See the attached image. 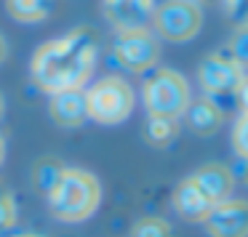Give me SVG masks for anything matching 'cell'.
Instances as JSON below:
<instances>
[{
	"mask_svg": "<svg viewBox=\"0 0 248 237\" xmlns=\"http://www.w3.org/2000/svg\"><path fill=\"white\" fill-rule=\"evenodd\" d=\"M16 224V200L8 189L0 187V235H6Z\"/></svg>",
	"mask_w": 248,
	"mask_h": 237,
	"instance_id": "20",
	"label": "cell"
},
{
	"mask_svg": "<svg viewBox=\"0 0 248 237\" xmlns=\"http://www.w3.org/2000/svg\"><path fill=\"white\" fill-rule=\"evenodd\" d=\"M96 64V35L78 27L62 38L46 40L30 61L35 86L48 96L62 91H83Z\"/></svg>",
	"mask_w": 248,
	"mask_h": 237,
	"instance_id": "1",
	"label": "cell"
},
{
	"mask_svg": "<svg viewBox=\"0 0 248 237\" xmlns=\"http://www.w3.org/2000/svg\"><path fill=\"white\" fill-rule=\"evenodd\" d=\"M182 118L187 120L189 131H195L198 136H211L224 123V109L219 104H214L211 99H198V102H189Z\"/></svg>",
	"mask_w": 248,
	"mask_h": 237,
	"instance_id": "13",
	"label": "cell"
},
{
	"mask_svg": "<svg viewBox=\"0 0 248 237\" xmlns=\"http://www.w3.org/2000/svg\"><path fill=\"white\" fill-rule=\"evenodd\" d=\"M54 0H6V11L14 22L38 24L51 16Z\"/></svg>",
	"mask_w": 248,
	"mask_h": 237,
	"instance_id": "14",
	"label": "cell"
},
{
	"mask_svg": "<svg viewBox=\"0 0 248 237\" xmlns=\"http://www.w3.org/2000/svg\"><path fill=\"white\" fill-rule=\"evenodd\" d=\"M3 160H6V139L0 133V165H3Z\"/></svg>",
	"mask_w": 248,
	"mask_h": 237,
	"instance_id": "24",
	"label": "cell"
},
{
	"mask_svg": "<svg viewBox=\"0 0 248 237\" xmlns=\"http://www.w3.org/2000/svg\"><path fill=\"white\" fill-rule=\"evenodd\" d=\"M131 237H171V226L160 216H144L134 224Z\"/></svg>",
	"mask_w": 248,
	"mask_h": 237,
	"instance_id": "17",
	"label": "cell"
},
{
	"mask_svg": "<svg viewBox=\"0 0 248 237\" xmlns=\"http://www.w3.org/2000/svg\"><path fill=\"white\" fill-rule=\"evenodd\" d=\"M11 237H43V235H35V232H22V235H11Z\"/></svg>",
	"mask_w": 248,
	"mask_h": 237,
	"instance_id": "25",
	"label": "cell"
},
{
	"mask_svg": "<svg viewBox=\"0 0 248 237\" xmlns=\"http://www.w3.org/2000/svg\"><path fill=\"white\" fill-rule=\"evenodd\" d=\"M112 54L120 67L131 72H147L160 59V43L152 30H134V32H115Z\"/></svg>",
	"mask_w": 248,
	"mask_h": 237,
	"instance_id": "7",
	"label": "cell"
},
{
	"mask_svg": "<svg viewBox=\"0 0 248 237\" xmlns=\"http://www.w3.org/2000/svg\"><path fill=\"white\" fill-rule=\"evenodd\" d=\"M192 181L203 189L205 194L211 197V203H221V200L232 197V189H235V176L227 165H203L192 173Z\"/></svg>",
	"mask_w": 248,
	"mask_h": 237,
	"instance_id": "12",
	"label": "cell"
},
{
	"mask_svg": "<svg viewBox=\"0 0 248 237\" xmlns=\"http://www.w3.org/2000/svg\"><path fill=\"white\" fill-rule=\"evenodd\" d=\"M171 205L184 221H192V224L200 221V224H203L205 216L211 213V208H214L216 203H211V197L192 181V176H187V178H182V181L176 184L173 197H171Z\"/></svg>",
	"mask_w": 248,
	"mask_h": 237,
	"instance_id": "10",
	"label": "cell"
},
{
	"mask_svg": "<svg viewBox=\"0 0 248 237\" xmlns=\"http://www.w3.org/2000/svg\"><path fill=\"white\" fill-rule=\"evenodd\" d=\"M144 136L152 147H166L179 136V120L171 118H147Z\"/></svg>",
	"mask_w": 248,
	"mask_h": 237,
	"instance_id": "15",
	"label": "cell"
},
{
	"mask_svg": "<svg viewBox=\"0 0 248 237\" xmlns=\"http://www.w3.org/2000/svg\"><path fill=\"white\" fill-rule=\"evenodd\" d=\"M246 181H248V163H246Z\"/></svg>",
	"mask_w": 248,
	"mask_h": 237,
	"instance_id": "27",
	"label": "cell"
},
{
	"mask_svg": "<svg viewBox=\"0 0 248 237\" xmlns=\"http://www.w3.org/2000/svg\"><path fill=\"white\" fill-rule=\"evenodd\" d=\"M141 96H144L147 118L179 120L184 115V109L189 107V102H192L187 77H184L182 72L171 70V67L152 70L150 75L144 77Z\"/></svg>",
	"mask_w": 248,
	"mask_h": 237,
	"instance_id": "3",
	"label": "cell"
},
{
	"mask_svg": "<svg viewBox=\"0 0 248 237\" xmlns=\"http://www.w3.org/2000/svg\"><path fill=\"white\" fill-rule=\"evenodd\" d=\"M6 56H8V43H6V38L0 35V64L6 61Z\"/></svg>",
	"mask_w": 248,
	"mask_h": 237,
	"instance_id": "23",
	"label": "cell"
},
{
	"mask_svg": "<svg viewBox=\"0 0 248 237\" xmlns=\"http://www.w3.org/2000/svg\"><path fill=\"white\" fill-rule=\"evenodd\" d=\"M51 120L62 128H78L88 120L86 93L83 91H62L51 96Z\"/></svg>",
	"mask_w": 248,
	"mask_h": 237,
	"instance_id": "11",
	"label": "cell"
},
{
	"mask_svg": "<svg viewBox=\"0 0 248 237\" xmlns=\"http://www.w3.org/2000/svg\"><path fill=\"white\" fill-rule=\"evenodd\" d=\"M205 229L211 237H248V203L246 200H221L205 216Z\"/></svg>",
	"mask_w": 248,
	"mask_h": 237,
	"instance_id": "9",
	"label": "cell"
},
{
	"mask_svg": "<svg viewBox=\"0 0 248 237\" xmlns=\"http://www.w3.org/2000/svg\"><path fill=\"white\" fill-rule=\"evenodd\" d=\"M248 70H243L235 59H230L227 51H216L208 54L198 67V80L200 88L205 91V99H211L214 104H219L221 109L227 104L237 102V91L243 86V77Z\"/></svg>",
	"mask_w": 248,
	"mask_h": 237,
	"instance_id": "5",
	"label": "cell"
},
{
	"mask_svg": "<svg viewBox=\"0 0 248 237\" xmlns=\"http://www.w3.org/2000/svg\"><path fill=\"white\" fill-rule=\"evenodd\" d=\"M198 3H200V0H198Z\"/></svg>",
	"mask_w": 248,
	"mask_h": 237,
	"instance_id": "28",
	"label": "cell"
},
{
	"mask_svg": "<svg viewBox=\"0 0 248 237\" xmlns=\"http://www.w3.org/2000/svg\"><path fill=\"white\" fill-rule=\"evenodd\" d=\"M237 104H240V112H248V72L243 77V86L237 91Z\"/></svg>",
	"mask_w": 248,
	"mask_h": 237,
	"instance_id": "22",
	"label": "cell"
},
{
	"mask_svg": "<svg viewBox=\"0 0 248 237\" xmlns=\"http://www.w3.org/2000/svg\"><path fill=\"white\" fill-rule=\"evenodd\" d=\"M104 19L115 32H134V30H150L155 0H102Z\"/></svg>",
	"mask_w": 248,
	"mask_h": 237,
	"instance_id": "8",
	"label": "cell"
},
{
	"mask_svg": "<svg viewBox=\"0 0 248 237\" xmlns=\"http://www.w3.org/2000/svg\"><path fill=\"white\" fill-rule=\"evenodd\" d=\"M203 27V8L198 0H166L155 6L150 30H155V38L168 43H189L198 38Z\"/></svg>",
	"mask_w": 248,
	"mask_h": 237,
	"instance_id": "6",
	"label": "cell"
},
{
	"mask_svg": "<svg viewBox=\"0 0 248 237\" xmlns=\"http://www.w3.org/2000/svg\"><path fill=\"white\" fill-rule=\"evenodd\" d=\"M59 173H62V165H59V163H54V160H40L38 165H35L32 181H35V187H38V192L43 194V197L48 194V189L56 184Z\"/></svg>",
	"mask_w": 248,
	"mask_h": 237,
	"instance_id": "16",
	"label": "cell"
},
{
	"mask_svg": "<svg viewBox=\"0 0 248 237\" xmlns=\"http://www.w3.org/2000/svg\"><path fill=\"white\" fill-rule=\"evenodd\" d=\"M232 149L240 160L248 163V112H240L232 128Z\"/></svg>",
	"mask_w": 248,
	"mask_h": 237,
	"instance_id": "19",
	"label": "cell"
},
{
	"mask_svg": "<svg viewBox=\"0 0 248 237\" xmlns=\"http://www.w3.org/2000/svg\"><path fill=\"white\" fill-rule=\"evenodd\" d=\"M3 112H6V99H3V93H0V118H3Z\"/></svg>",
	"mask_w": 248,
	"mask_h": 237,
	"instance_id": "26",
	"label": "cell"
},
{
	"mask_svg": "<svg viewBox=\"0 0 248 237\" xmlns=\"http://www.w3.org/2000/svg\"><path fill=\"white\" fill-rule=\"evenodd\" d=\"M102 203V184L91 171L83 168H62L56 184L46 194L51 216L64 224H80L91 219Z\"/></svg>",
	"mask_w": 248,
	"mask_h": 237,
	"instance_id": "2",
	"label": "cell"
},
{
	"mask_svg": "<svg viewBox=\"0 0 248 237\" xmlns=\"http://www.w3.org/2000/svg\"><path fill=\"white\" fill-rule=\"evenodd\" d=\"M224 51L243 70H248V27H235V32H232V38H230Z\"/></svg>",
	"mask_w": 248,
	"mask_h": 237,
	"instance_id": "18",
	"label": "cell"
},
{
	"mask_svg": "<svg viewBox=\"0 0 248 237\" xmlns=\"http://www.w3.org/2000/svg\"><path fill=\"white\" fill-rule=\"evenodd\" d=\"M224 11L235 27H248V0H224Z\"/></svg>",
	"mask_w": 248,
	"mask_h": 237,
	"instance_id": "21",
	"label": "cell"
},
{
	"mask_svg": "<svg viewBox=\"0 0 248 237\" xmlns=\"http://www.w3.org/2000/svg\"><path fill=\"white\" fill-rule=\"evenodd\" d=\"M86 93V112L88 120L102 125H118L131 118L134 112V88L120 75H107L102 80L91 83V88H83Z\"/></svg>",
	"mask_w": 248,
	"mask_h": 237,
	"instance_id": "4",
	"label": "cell"
}]
</instances>
